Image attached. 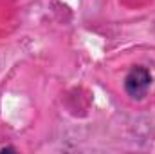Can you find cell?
<instances>
[{
  "label": "cell",
  "mask_w": 155,
  "mask_h": 154,
  "mask_svg": "<svg viewBox=\"0 0 155 154\" xmlns=\"http://www.w3.org/2000/svg\"><path fill=\"white\" fill-rule=\"evenodd\" d=\"M150 87H152V73L143 65L132 67L124 76V91L135 100H143L148 94Z\"/></svg>",
  "instance_id": "obj_1"
}]
</instances>
